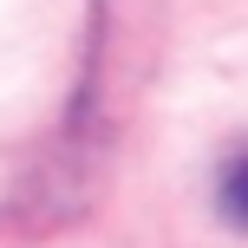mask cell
<instances>
[{"label": "cell", "mask_w": 248, "mask_h": 248, "mask_svg": "<svg viewBox=\"0 0 248 248\" xmlns=\"http://www.w3.org/2000/svg\"><path fill=\"white\" fill-rule=\"evenodd\" d=\"M222 216L235 229H248V163H229L222 170Z\"/></svg>", "instance_id": "1"}]
</instances>
